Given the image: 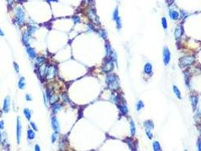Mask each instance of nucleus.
Returning <instances> with one entry per match:
<instances>
[{
    "label": "nucleus",
    "mask_w": 201,
    "mask_h": 151,
    "mask_svg": "<svg viewBox=\"0 0 201 151\" xmlns=\"http://www.w3.org/2000/svg\"><path fill=\"white\" fill-rule=\"evenodd\" d=\"M107 83L110 89H116L119 87L118 79L115 75H109L107 77Z\"/></svg>",
    "instance_id": "nucleus-1"
},
{
    "label": "nucleus",
    "mask_w": 201,
    "mask_h": 151,
    "mask_svg": "<svg viewBox=\"0 0 201 151\" xmlns=\"http://www.w3.org/2000/svg\"><path fill=\"white\" fill-rule=\"evenodd\" d=\"M24 13L21 8L16 9V22L18 25H21L24 23Z\"/></svg>",
    "instance_id": "nucleus-2"
},
{
    "label": "nucleus",
    "mask_w": 201,
    "mask_h": 151,
    "mask_svg": "<svg viewBox=\"0 0 201 151\" xmlns=\"http://www.w3.org/2000/svg\"><path fill=\"white\" fill-rule=\"evenodd\" d=\"M194 59L192 57H186V58H183L182 59H181L180 60V66L181 67H184L186 66L190 65L193 62Z\"/></svg>",
    "instance_id": "nucleus-3"
},
{
    "label": "nucleus",
    "mask_w": 201,
    "mask_h": 151,
    "mask_svg": "<svg viewBox=\"0 0 201 151\" xmlns=\"http://www.w3.org/2000/svg\"><path fill=\"white\" fill-rule=\"evenodd\" d=\"M170 58H171L170 52L167 48H165L163 50V61H164V64L166 65L169 64V63L170 61Z\"/></svg>",
    "instance_id": "nucleus-4"
},
{
    "label": "nucleus",
    "mask_w": 201,
    "mask_h": 151,
    "mask_svg": "<svg viewBox=\"0 0 201 151\" xmlns=\"http://www.w3.org/2000/svg\"><path fill=\"white\" fill-rule=\"evenodd\" d=\"M21 120L18 117L17 120V141L18 144L20 143L21 140Z\"/></svg>",
    "instance_id": "nucleus-5"
},
{
    "label": "nucleus",
    "mask_w": 201,
    "mask_h": 151,
    "mask_svg": "<svg viewBox=\"0 0 201 151\" xmlns=\"http://www.w3.org/2000/svg\"><path fill=\"white\" fill-rule=\"evenodd\" d=\"M52 128L54 129V131L55 132H58L60 130V127H59V124L57 120V119L55 118V116H52Z\"/></svg>",
    "instance_id": "nucleus-6"
},
{
    "label": "nucleus",
    "mask_w": 201,
    "mask_h": 151,
    "mask_svg": "<svg viewBox=\"0 0 201 151\" xmlns=\"http://www.w3.org/2000/svg\"><path fill=\"white\" fill-rule=\"evenodd\" d=\"M113 19L116 20V26L117 28L119 30L121 28V20H120L119 17V13H118V10L117 8L114 11V13H113Z\"/></svg>",
    "instance_id": "nucleus-7"
},
{
    "label": "nucleus",
    "mask_w": 201,
    "mask_h": 151,
    "mask_svg": "<svg viewBox=\"0 0 201 151\" xmlns=\"http://www.w3.org/2000/svg\"><path fill=\"white\" fill-rule=\"evenodd\" d=\"M55 69L54 66H49L48 67L46 70V76L47 78H51V77H53L55 74Z\"/></svg>",
    "instance_id": "nucleus-8"
},
{
    "label": "nucleus",
    "mask_w": 201,
    "mask_h": 151,
    "mask_svg": "<svg viewBox=\"0 0 201 151\" xmlns=\"http://www.w3.org/2000/svg\"><path fill=\"white\" fill-rule=\"evenodd\" d=\"M10 105V100L9 97H6L4 100V104H3V111L5 112H8L9 111V106Z\"/></svg>",
    "instance_id": "nucleus-9"
},
{
    "label": "nucleus",
    "mask_w": 201,
    "mask_h": 151,
    "mask_svg": "<svg viewBox=\"0 0 201 151\" xmlns=\"http://www.w3.org/2000/svg\"><path fill=\"white\" fill-rule=\"evenodd\" d=\"M113 68V62L110 60H108V62L107 64H105L104 70L105 72H109V71L112 70Z\"/></svg>",
    "instance_id": "nucleus-10"
},
{
    "label": "nucleus",
    "mask_w": 201,
    "mask_h": 151,
    "mask_svg": "<svg viewBox=\"0 0 201 151\" xmlns=\"http://www.w3.org/2000/svg\"><path fill=\"white\" fill-rule=\"evenodd\" d=\"M27 54H28L29 57H30L31 59H34V58H36V52H35V50H34L33 48L28 47V48H27Z\"/></svg>",
    "instance_id": "nucleus-11"
},
{
    "label": "nucleus",
    "mask_w": 201,
    "mask_h": 151,
    "mask_svg": "<svg viewBox=\"0 0 201 151\" xmlns=\"http://www.w3.org/2000/svg\"><path fill=\"white\" fill-rule=\"evenodd\" d=\"M179 16H180L179 14L175 11H170L169 12V17L172 20H178L179 18Z\"/></svg>",
    "instance_id": "nucleus-12"
},
{
    "label": "nucleus",
    "mask_w": 201,
    "mask_h": 151,
    "mask_svg": "<svg viewBox=\"0 0 201 151\" xmlns=\"http://www.w3.org/2000/svg\"><path fill=\"white\" fill-rule=\"evenodd\" d=\"M144 126L146 128V132H150L151 129L153 128V124L151 121H147L144 122Z\"/></svg>",
    "instance_id": "nucleus-13"
},
{
    "label": "nucleus",
    "mask_w": 201,
    "mask_h": 151,
    "mask_svg": "<svg viewBox=\"0 0 201 151\" xmlns=\"http://www.w3.org/2000/svg\"><path fill=\"white\" fill-rule=\"evenodd\" d=\"M182 28H181V26H178V28H177L176 29V30H175V38H176V40H178V39H179V38L181 36V35H182Z\"/></svg>",
    "instance_id": "nucleus-14"
},
{
    "label": "nucleus",
    "mask_w": 201,
    "mask_h": 151,
    "mask_svg": "<svg viewBox=\"0 0 201 151\" xmlns=\"http://www.w3.org/2000/svg\"><path fill=\"white\" fill-rule=\"evenodd\" d=\"M62 109V106L61 104H53V106H52V110L54 112H59Z\"/></svg>",
    "instance_id": "nucleus-15"
},
{
    "label": "nucleus",
    "mask_w": 201,
    "mask_h": 151,
    "mask_svg": "<svg viewBox=\"0 0 201 151\" xmlns=\"http://www.w3.org/2000/svg\"><path fill=\"white\" fill-rule=\"evenodd\" d=\"M25 85H26V83H25V79L24 77H21L20 79L19 82H18V87H19V88L20 89H24L25 88Z\"/></svg>",
    "instance_id": "nucleus-16"
},
{
    "label": "nucleus",
    "mask_w": 201,
    "mask_h": 151,
    "mask_svg": "<svg viewBox=\"0 0 201 151\" xmlns=\"http://www.w3.org/2000/svg\"><path fill=\"white\" fill-rule=\"evenodd\" d=\"M24 114L25 116V117L27 118V120H30V118H31V112L29 109H24Z\"/></svg>",
    "instance_id": "nucleus-17"
},
{
    "label": "nucleus",
    "mask_w": 201,
    "mask_h": 151,
    "mask_svg": "<svg viewBox=\"0 0 201 151\" xmlns=\"http://www.w3.org/2000/svg\"><path fill=\"white\" fill-rule=\"evenodd\" d=\"M119 108L120 111H121V112L123 113V114H126V113H127V112H128V109H127V106H126L125 104H121V105H119Z\"/></svg>",
    "instance_id": "nucleus-18"
},
{
    "label": "nucleus",
    "mask_w": 201,
    "mask_h": 151,
    "mask_svg": "<svg viewBox=\"0 0 201 151\" xmlns=\"http://www.w3.org/2000/svg\"><path fill=\"white\" fill-rule=\"evenodd\" d=\"M144 72L147 74H150L152 72V66L150 64H147L144 66Z\"/></svg>",
    "instance_id": "nucleus-19"
},
{
    "label": "nucleus",
    "mask_w": 201,
    "mask_h": 151,
    "mask_svg": "<svg viewBox=\"0 0 201 151\" xmlns=\"http://www.w3.org/2000/svg\"><path fill=\"white\" fill-rule=\"evenodd\" d=\"M30 34L29 33H26L24 34V36H23V42L24 45H26V46H28V42H29V39H30Z\"/></svg>",
    "instance_id": "nucleus-20"
},
{
    "label": "nucleus",
    "mask_w": 201,
    "mask_h": 151,
    "mask_svg": "<svg viewBox=\"0 0 201 151\" xmlns=\"http://www.w3.org/2000/svg\"><path fill=\"white\" fill-rule=\"evenodd\" d=\"M27 138L30 140H33L35 138V133L31 129H28L27 131Z\"/></svg>",
    "instance_id": "nucleus-21"
},
{
    "label": "nucleus",
    "mask_w": 201,
    "mask_h": 151,
    "mask_svg": "<svg viewBox=\"0 0 201 151\" xmlns=\"http://www.w3.org/2000/svg\"><path fill=\"white\" fill-rule=\"evenodd\" d=\"M153 150H154L155 151H159V150H161V149H160V145H159V144L157 141L153 142Z\"/></svg>",
    "instance_id": "nucleus-22"
},
{
    "label": "nucleus",
    "mask_w": 201,
    "mask_h": 151,
    "mask_svg": "<svg viewBox=\"0 0 201 151\" xmlns=\"http://www.w3.org/2000/svg\"><path fill=\"white\" fill-rule=\"evenodd\" d=\"M173 90H174V92H175V95H176L178 98H181V92H179L178 88L176 86H174V87H173Z\"/></svg>",
    "instance_id": "nucleus-23"
},
{
    "label": "nucleus",
    "mask_w": 201,
    "mask_h": 151,
    "mask_svg": "<svg viewBox=\"0 0 201 151\" xmlns=\"http://www.w3.org/2000/svg\"><path fill=\"white\" fill-rule=\"evenodd\" d=\"M44 61H45V59L43 58H38L36 59V64L37 65H42L44 63Z\"/></svg>",
    "instance_id": "nucleus-24"
},
{
    "label": "nucleus",
    "mask_w": 201,
    "mask_h": 151,
    "mask_svg": "<svg viewBox=\"0 0 201 151\" xmlns=\"http://www.w3.org/2000/svg\"><path fill=\"white\" fill-rule=\"evenodd\" d=\"M131 132H132V135H134L135 134V124L133 123L132 121H131Z\"/></svg>",
    "instance_id": "nucleus-25"
},
{
    "label": "nucleus",
    "mask_w": 201,
    "mask_h": 151,
    "mask_svg": "<svg viewBox=\"0 0 201 151\" xmlns=\"http://www.w3.org/2000/svg\"><path fill=\"white\" fill-rule=\"evenodd\" d=\"M197 102H198L197 98L195 97V96H193V97L192 98V104H193V106H196V104H197Z\"/></svg>",
    "instance_id": "nucleus-26"
},
{
    "label": "nucleus",
    "mask_w": 201,
    "mask_h": 151,
    "mask_svg": "<svg viewBox=\"0 0 201 151\" xmlns=\"http://www.w3.org/2000/svg\"><path fill=\"white\" fill-rule=\"evenodd\" d=\"M162 24H163V26L165 30L167 29V21H166V19L165 18H163L162 19Z\"/></svg>",
    "instance_id": "nucleus-27"
},
{
    "label": "nucleus",
    "mask_w": 201,
    "mask_h": 151,
    "mask_svg": "<svg viewBox=\"0 0 201 151\" xmlns=\"http://www.w3.org/2000/svg\"><path fill=\"white\" fill-rule=\"evenodd\" d=\"M127 144H129V146L131 147V149L132 150H135V148H134V142L132 141V140H131L130 139H128V140H127Z\"/></svg>",
    "instance_id": "nucleus-28"
},
{
    "label": "nucleus",
    "mask_w": 201,
    "mask_h": 151,
    "mask_svg": "<svg viewBox=\"0 0 201 151\" xmlns=\"http://www.w3.org/2000/svg\"><path fill=\"white\" fill-rule=\"evenodd\" d=\"M36 28L35 26H29V34H33L36 31Z\"/></svg>",
    "instance_id": "nucleus-29"
},
{
    "label": "nucleus",
    "mask_w": 201,
    "mask_h": 151,
    "mask_svg": "<svg viewBox=\"0 0 201 151\" xmlns=\"http://www.w3.org/2000/svg\"><path fill=\"white\" fill-rule=\"evenodd\" d=\"M144 107V104H143V103L141 102V101H139L138 103V105H137V110H140L141 109H142Z\"/></svg>",
    "instance_id": "nucleus-30"
},
{
    "label": "nucleus",
    "mask_w": 201,
    "mask_h": 151,
    "mask_svg": "<svg viewBox=\"0 0 201 151\" xmlns=\"http://www.w3.org/2000/svg\"><path fill=\"white\" fill-rule=\"evenodd\" d=\"M58 138V134H57V132H55L53 134H52V143H55L56 141V139Z\"/></svg>",
    "instance_id": "nucleus-31"
},
{
    "label": "nucleus",
    "mask_w": 201,
    "mask_h": 151,
    "mask_svg": "<svg viewBox=\"0 0 201 151\" xmlns=\"http://www.w3.org/2000/svg\"><path fill=\"white\" fill-rule=\"evenodd\" d=\"M30 126H32V128H33V130L34 131H38V128H37V126H36V124L34 123V122H30Z\"/></svg>",
    "instance_id": "nucleus-32"
},
{
    "label": "nucleus",
    "mask_w": 201,
    "mask_h": 151,
    "mask_svg": "<svg viewBox=\"0 0 201 151\" xmlns=\"http://www.w3.org/2000/svg\"><path fill=\"white\" fill-rule=\"evenodd\" d=\"M14 67H15V71H16L17 72H19V67H18V64H17L16 63H14Z\"/></svg>",
    "instance_id": "nucleus-33"
},
{
    "label": "nucleus",
    "mask_w": 201,
    "mask_h": 151,
    "mask_svg": "<svg viewBox=\"0 0 201 151\" xmlns=\"http://www.w3.org/2000/svg\"><path fill=\"white\" fill-rule=\"evenodd\" d=\"M4 128V124L3 121H0V129H3Z\"/></svg>",
    "instance_id": "nucleus-34"
},
{
    "label": "nucleus",
    "mask_w": 201,
    "mask_h": 151,
    "mask_svg": "<svg viewBox=\"0 0 201 151\" xmlns=\"http://www.w3.org/2000/svg\"><path fill=\"white\" fill-rule=\"evenodd\" d=\"M198 148H199V150H201V140H199L198 142Z\"/></svg>",
    "instance_id": "nucleus-35"
},
{
    "label": "nucleus",
    "mask_w": 201,
    "mask_h": 151,
    "mask_svg": "<svg viewBox=\"0 0 201 151\" xmlns=\"http://www.w3.org/2000/svg\"><path fill=\"white\" fill-rule=\"evenodd\" d=\"M26 98H27V100H32V98H31L29 94H27Z\"/></svg>",
    "instance_id": "nucleus-36"
},
{
    "label": "nucleus",
    "mask_w": 201,
    "mask_h": 151,
    "mask_svg": "<svg viewBox=\"0 0 201 151\" xmlns=\"http://www.w3.org/2000/svg\"><path fill=\"white\" fill-rule=\"evenodd\" d=\"M35 150H36V151H39V150H40L39 146L38 145H36V146H35Z\"/></svg>",
    "instance_id": "nucleus-37"
},
{
    "label": "nucleus",
    "mask_w": 201,
    "mask_h": 151,
    "mask_svg": "<svg viewBox=\"0 0 201 151\" xmlns=\"http://www.w3.org/2000/svg\"><path fill=\"white\" fill-rule=\"evenodd\" d=\"M0 36H4V33H3V32L2 31V30H1V28H0Z\"/></svg>",
    "instance_id": "nucleus-38"
},
{
    "label": "nucleus",
    "mask_w": 201,
    "mask_h": 151,
    "mask_svg": "<svg viewBox=\"0 0 201 151\" xmlns=\"http://www.w3.org/2000/svg\"><path fill=\"white\" fill-rule=\"evenodd\" d=\"M2 142V134H1V133H0V143Z\"/></svg>",
    "instance_id": "nucleus-39"
},
{
    "label": "nucleus",
    "mask_w": 201,
    "mask_h": 151,
    "mask_svg": "<svg viewBox=\"0 0 201 151\" xmlns=\"http://www.w3.org/2000/svg\"><path fill=\"white\" fill-rule=\"evenodd\" d=\"M15 1H17V2H21L22 0H15Z\"/></svg>",
    "instance_id": "nucleus-40"
},
{
    "label": "nucleus",
    "mask_w": 201,
    "mask_h": 151,
    "mask_svg": "<svg viewBox=\"0 0 201 151\" xmlns=\"http://www.w3.org/2000/svg\"><path fill=\"white\" fill-rule=\"evenodd\" d=\"M0 115H1V112H0Z\"/></svg>",
    "instance_id": "nucleus-41"
}]
</instances>
